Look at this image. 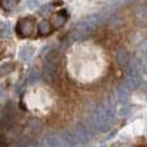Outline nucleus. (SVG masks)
Here are the masks:
<instances>
[{
    "instance_id": "nucleus-1",
    "label": "nucleus",
    "mask_w": 147,
    "mask_h": 147,
    "mask_svg": "<svg viewBox=\"0 0 147 147\" xmlns=\"http://www.w3.org/2000/svg\"><path fill=\"white\" fill-rule=\"evenodd\" d=\"M27 105L34 112L44 113V111L48 110L50 106V95L47 92H44L42 88H38L36 92L28 93Z\"/></svg>"
}]
</instances>
